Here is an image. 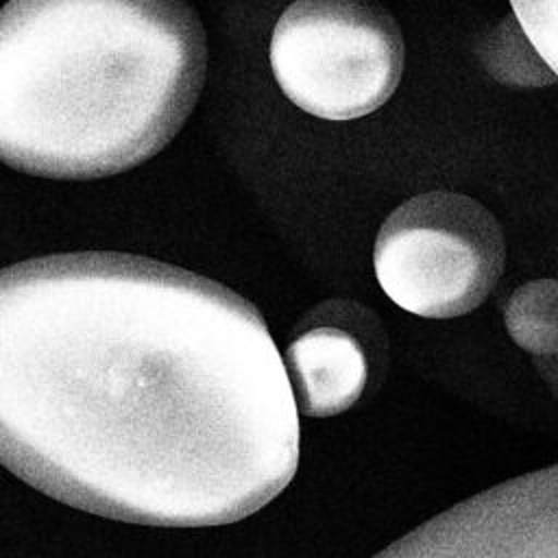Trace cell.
Instances as JSON below:
<instances>
[{
  "mask_svg": "<svg viewBox=\"0 0 558 558\" xmlns=\"http://www.w3.org/2000/svg\"><path fill=\"white\" fill-rule=\"evenodd\" d=\"M299 410L259 310L126 253L0 268V464L85 512L240 521L299 466Z\"/></svg>",
  "mask_w": 558,
  "mask_h": 558,
  "instance_id": "6da1fadb",
  "label": "cell"
},
{
  "mask_svg": "<svg viewBox=\"0 0 558 558\" xmlns=\"http://www.w3.org/2000/svg\"><path fill=\"white\" fill-rule=\"evenodd\" d=\"M205 74V28L183 2H9L0 9V161L70 181L131 170L174 140Z\"/></svg>",
  "mask_w": 558,
  "mask_h": 558,
  "instance_id": "7a4b0ae2",
  "label": "cell"
},
{
  "mask_svg": "<svg viewBox=\"0 0 558 558\" xmlns=\"http://www.w3.org/2000/svg\"><path fill=\"white\" fill-rule=\"evenodd\" d=\"M272 76L299 109L333 122L379 109L397 89L405 46L384 7L353 0H299L270 37Z\"/></svg>",
  "mask_w": 558,
  "mask_h": 558,
  "instance_id": "3957f363",
  "label": "cell"
},
{
  "mask_svg": "<svg viewBox=\"0 0 558 558\" xmlns=\"http://www.w3.org/2000/svg\"><path fill=\"white\" fill-rule=\"evenodd\" d=\"M375 277L401 310L456 318L482 305L506 266L497 218L475 198L434 190L388 214L373 248Z\"/></svg>",
  "mask_w": 558,
  "mask_h": 558,
  "instance_id": "277c9868",
  "label": "cell"
},
{
  "mask_svg": "<svg viewBox=\"0 0 558 558\" xmlns=\"http://www.w3.org/2000/svg\"><path fill=\"white\" fill-rule=\"evenodd\" d=\"M283 366L299 414L323 418L349 410L366 390L364 338L338 323H314L286 349Z\"/></svg>",
  "mask_w": 558,
  "mask_h": 558,
  "instance_id": "5b68a950",
  "label": "cell"
},
{
  "mask_svg": "<svg viewBox=\"0 0 558 558\" xmlns=\"http://www.w3.org/2000/svg\"><path fill=\"white\" fill-rule=\"evenodd\" d=\"M508 336L532 355H558V279H534L504 305Z\"/></svg>",
  "mask_w": 558,
  "mask_h": 558,
  "instance_id": "8992f818",
  "label": "cell"
}]
</instances>
